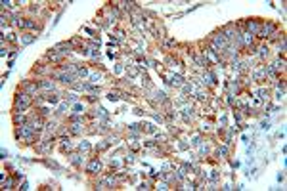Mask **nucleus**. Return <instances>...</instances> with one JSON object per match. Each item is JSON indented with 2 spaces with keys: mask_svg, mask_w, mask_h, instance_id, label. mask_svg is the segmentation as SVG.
I'll return each mask as SVG.
<instances>
[{
  "mask_svg": "<svg viewBox=\"0 0 287 191\" xmlns=\"http://www.w3.org/2000/svg\"><path fill=\"white\" fill-rule=\"evenodd\" d=\"M29 105H31V98H29L27 94H15V100H14V109H15V113H17V111L29 109Z\"/></svg>",
  "mask_w": 287,
  "mask_h": 191,
  "instance_id": "nucleus-1",
  "label": "nucleus"
},
{
  "mask_svg": "<svg viewBox=\"0 0 287 191\" xmlns=\"http://www.w3.org/2000/svg\"><path fill=\"white\" fill-rule=\"evenodd\" d=\"M214 46H216V48H220V50H222V48H226V46H228V38L224 37V35H216V37H214Z\"/></svg>",
  "mask_w": 287,
  "mask_h": 191,
  "instance_id": "nucleus-2",
  "label": "nucleus"
},
{
  "mask_svg": "<svg viewBox=\"0 0 287 191\" xmlns=\"http://www.w3.org/2000/svg\"><path fill=\"white\" fill-rule=\"evenodd\" d=\"M100 168H101V164L98 163V161H90V164L86 166V170L90 174H96V172H100Z\"/></svg>",
  "mask_w": 287,
  "mask_h": 191,
  "instance_id": "nucleus-3",
  "label": "nucleus"
},
{
  "mask_svg": "<svg viewBox=\"0 0 287 191\" xmlns=\"http://www.w3.org/2000/svg\"><path fill=\"white\" fill-rule=\"evenodd\" d=\"M247 27H249V31L259 33V31H260V23H259V21H249V23H247Z\"/></svg>",
  "mask_w": 287,
  "mask_h": 191,
  "instance_id": "nucleus-4",
  "label": "nucleus"
},
{
  "mask_svg": "<svg viewBox=\"0 0 287 191\" xmlns=\"http://www.w3.org/2000/svg\"><path fill=\"white\" fill-rule=\"evenodd\" d=\"M14 122L15 124H27V118H25V117H19V115H14Z\"/></svg>",
  "mask_w": 287,
  "mask_h": 191,
  "instance_id": "nucleus-5",
  "label": "nucleus"
},
{
  "mask_svg": "<svg viewBox=\"0 0 287 191\" xmlns=\"http://www.w3.org/2000/svg\"><path fill=\"white\" fill-rule=\"evenodd\" d=\"M81 130H82V124H73V128H71V132H73V134H79V132H81Z\"/></svg>",
  "mask_w": 287,
  "mask_h": 191,
  "instance_id": "nucleus-6",
  "label": "nucleus"
},
{
  "mask_svg": "<svg viewBox=\"0 0 287 191\" xmlns=\"http://www.w3.org/2000/svg\"><path fill=\"white\" fill-rule=\"evenodd\" d=\"M180 82H182V78H180V77H172V80H170V84H176V86H178Z\"/></svg>",
  "mask_w": 287,
  "mask_h": 191,
  "instance_id": "nucleus-7",
  "label": "nucleus"
},
{
  "mask_svg": "<svg viewBox=\"0 0 287 191\" xmlns=\"http://www.w3.org/2000/svg\"><path fill=\"white\" fill-rule=\"evenodd\" d=\"M48 101H52V103H56V101H58V98H56V96H48Z\"/></svg>",
  "mask_w": 287,
  "mask_h": 191,
  "instance_id": "nucleus-8",
  "label": "nucleus"
},
{
  "mask_svg": "<svg viewBox=\"0 0 287 191\" xmlns=\"http://www.w3.org/2000/svg\"><path fill=\"white\" fill-rule=\"evenodd\" d=\"M228 153V149H226V147H222V149H218V155H226Z\"/></svg>",
  "mask_w": 287,
  "mask_h": 191,
  "instance_id": "nucleus-9",
  "label": "nucleus"
}]
</instances>
